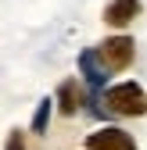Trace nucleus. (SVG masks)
Instances as JSON below:
<instances>
[{
	"instance_id": "f257e3e1",
	"label": "nucleus",
	"mask_w": 147,
	"mask_h": 150,
	"mask_svg": "<svg viewBox=\"0 0 147 150\" xmlns=\"http://www.w3.org/2000/svg\"><path fill=\"white\" fill-rule=\"evenodd\" d=\"M101 100H104V115H118V118H140V115H147V93L133 79L104 86Z\"/></svg>"
},
{
	"instance_id": "f03ea898",
	"label": "nucleus",
	"mask_w": 147,
	"mask_h": 150,
	"mask_svg": "<svg viewBox=\"0 0 147 150\" xmlns=\"http://www.w3.org/2000/svg\"><path fill=\"white\" fill-rule=\"evenodd\" d=\"M93 50H97V57H101V64L108 71H126L133 64V57H136V43H133V36H126V32L108 36V40L101 47H93Z\"/></svg>"
},
{
	"instance_id": "7ed1b4c3",
	"label": "nucleus",
	"mask_w": 147,
	"mask_h": 150,
	"mask_svg": "<svg viewBox=\"0 0 147 150\" xmlns=\"http://www.w3.org/2000/svg\"><path fill=\"white\" fill-rule=\"evenodd\" d=\"M86 150H136V139L126 132V129L104 125V129H97V132L86 136Z\"/></svg>"
},
{
	"instance_id": "20e7f679",
	"label": "nucleus",
	"mask_w": 147,
	"mask_h": 150,
	"mask_svg": "<svg viewBox=\"0 0 147 150\" xmlns=\"http://www.w3.org/2000/svg\"><path fill=\"white\" fill-rule=\"evenodd\" d=\"M50 100H54V107H58L61 115H68V118L79 115L83 111V86H79V79H65Z\"/></svg>"
},
{
	"instance_id": "39448f33",
	"label": "nucleus",
	"mask_w": 147,
	"mask_h": 150,
	"mask_svg": "<svg viewBox=\"0 0 147 150\" xmlns=\"http://www.w3.org/2000/svg\"><path fill=\"white\" fill-rule=\"evenodd\" d=\"M79 71H83V79L90 82V89H97V93L108 86V79H111V71L101 64L97 50H83V54H79Z\"/></svg>"
},
{
	"instance_id": "423d86ee",
	"label": "nucleus",
	"mask_w": 147,
	"mask_h": 150,
	"mask_svg": "<svg viewBox=\"0 0 147 150\" xmlns=\"http://www.w3.org/2000/svg\"><path fill=\"white\" fill-rule=\"evenodd\" d=\"M136 14H140V0H111V4L104 7V25L126 29V25H133Z\"/></svg>"
},
{
	"instance_id": "0eeeda50",
	"label": "nucleus",
	"mask_w": 147,
	"mask_h": 150,
	"mask_svg": "<svg viewBox=\"0 0 147 150\" xmlns=\"http://www.w3.org/2000/svg\"><path fill=\"white\" fill-rule=\"evenodd\" d=\"M50 115H54V100L50 97H43L40 104H36V115H32V132L36 136H47V125H50Z\"/></svg>"
},
{
	"instance_id": "6e6552de",
	"label": "nucleus",
	"mask_w": 147,
	"mask_h": 150,
	"mask_svg": "<svg viewBox=\"0 0 147 150\" xmlns=\"http://www.w3.org/2000/svg\"><path fill=\"white\" fill-rule=\"evenodd\" d=\"M4 150H25V139H22V132H18V129H11V132H7Z\"/></svg>"
}]
</instances>
